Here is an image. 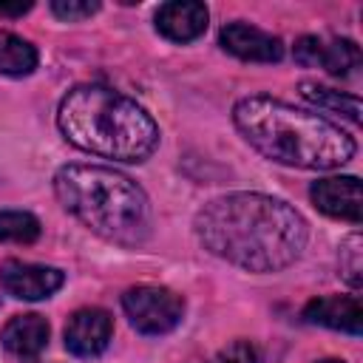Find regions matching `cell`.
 I'll return each mask as SVG.
<instances>
[{
  "mask_svg": "<svg viewBox=\"0 0 363 363\" xmlns=\"http://www.w3.org/2000/svg\"><path fill=\"white\" fill-rule=\"evenodd\" d=\"M318 363H343V360H337V357H326V360H318Z\"/></svg>",
  "mask_w": 363,
  "mask_h": 363,
  "instance_id": "22",
  "label": "cell"
},
{
  "mask_svg": "<svg viewBox=\"0 0 363 363\" xmlns=\"http://www.w3.org/2000/svg\"><path fill=\"white\" fill-rule=\"evenodd\" d=\"M34 3H0V17H23Z\"/></svg>",
  "mask_w": 363,
  "mask_h": 363,
  "instance_id": "21",
  "label": "cell"
},
{
  "mask_svg": "<svg viewBox=\"0 0 363 363\" xmlns=\"http://www.w3.org/2000/svg\"><path fill=\"white\" fill-rule=\"evenodd\" d=\"M113 337V318L99 306L77 309L65 323V349L77 357H96Z\"/></svg>",
  "mask_w": 363,
  "mask_h": 363,
  "instance_id": "9",
  "label": "cell"
},
{
  "mask_svg": "<svg viewBox=\"0 0 363 363\" xmlns=\"http://www.w3.org/2000/svg\"><path fill=\"white\" fill-rule=\"evenodd\" d=\"M57 128L74 147L116 162H145L159 147L153 116L105 85L71 88L60 99Z\"/></svg>",
  "mask_w": 363,
  "mask_h": 363,
  "instance_id": "3",
  "label": "cell"
},
{
  "mask_svg": "<svg viewBox=\"0 0 363 363\" xmlns=\"http://www.w3.org/2000/svg\"><path fill=\"white\" fill-rule=\"evenodd\" d=\"M48 335H51L48 320L43 315H37V312H26V315H14L3 326L0 340H3V346L11 354H17V357H34V354H40L48 346Z\"/></svg>",
  "mask_w": 363,
  "mask_h": 363,
  "instance_id": "12",
  "label": "cell"
},
{
  "mask_svg": "<svg viewBox=\"0 0 363 363\" xmlns=\"http://www.w3.org/2000/svg\"><path fill=\"white\" fill-rule=\"evenodd\" d=\"M320 48H323V40H320V37L303 34V37L295 40V51H292V54H295V60H298L301 65L312 68V65L320 62Z\"/></svg>",
  "mask_w": 363,
  "mask_h": 363,
  "instance_id": "20",
  "label": "cell"
},
{
  "mask_svg": "<svg viewBox=\"0 0 363 363\" xmlns=\"http://www.w3.org/2000/svg\"><path fill=\"white\" fill-rule=\"evenodd\" d=\"M309 199L329 218H340V221H349V224L363 221V193H360V179L357 176L318 179L309 187Z\"/></svg>",
  "mask_w": 363,
  "mask_h": 363,
  "instance_id": "7",
  "label": "cell"
},
{
  "mask_svg": "<svg viewBox=\"0 0 363 363\" xmlns=\"http://www.w3.org/2000/svg\"><path fill=\"white\" fill-rule=\"evenodd\" d=\"M122 309L130 326L142 335H167L184 318V298L167 286L139 284L122 295Z\"/></svg>",
  "mask_w": 363,
  "mask_h": 363,
  "instance_id": "5",
  "label": "cell"
},
{
  "mask_svg": "<svg viewBox=\"0 0 363 363\" xmlns=\"http://www.w3.org/2000/svg\"><path fill=\"white\" fill-rule=\"evenodd\" d=\"M37 48L14 31H0V74L28 77L37 68Z\"/></svg>",
  "mask_w": 363,
  "mask_h": 363,
  "instance_id": "14",
  "label": "cell"
},
{
  "mask_svg": "<svg viewBox=\"0 0 363 363\" xmlns=\"http://www.w3.org/2000/svg\"><path fill=\"white\" fill-rule=\"evenodd\" d=\"M301 96L306 102H312L315 108L326 111V113H337L343 119H349L352 125L360 122V99L354 94H343V91H335L329 85H320V82H312V79H303L298 85Z\"/></svg>",
  "mask_w": 363,
  "mask_h": 363,
  "instance_id": "13",
  "label": "cell"
},
{
  "mask_svg": "<svg viewBox=\"0 0 363 363\" xmlns=\"http://www.w3.org/2000/svg\"><path fill=\"white\" fill-rule=\"evenodd\" d=\"M360 48L354 40H346V37H335L329 43H323L320 48V68H326L332 77H349L360 68Z\"/></svg>",
  "mask_w": 363,
  "mask_h": 363,
  "instance_id": "15",
  "label": "cell"
},
{
  "mask_svg": "<svg viewBox=\"0 0 363 363\" xmlns=\"http://www.w3.org/2000/svg\"><path fill=\"white\" fill-rule=\"evenodd\" d=\"M65 284L62 269L45 264H28L9 258L0 264V286L17 301H43L51 298Z\"/></svg>",
  "mask_w": 363,
  "mask_h": 363,
  "instance_id": "6",
  "label": "cell"
},
{
  "mask_svg": "<svg viewBox=\"0 0 363 363\" xmlns=\"http://www.w3.org/2000/svg\"><path fill=\"white\" fill-rule=\"evenodd\" d=\"M60 204L99 238L136 247L150 235V201L125 173L102 164H62L54 173Z\"/></svg>",
  "mask_w": 363,
  "mask_h": 363,
  "instance_id": "4",
  "label": "cell"
},
{
  "mask_svg": "<svg viewBox=\"0 0 363 363\" xmlns=\"http://www.w3.org/2000/svg\"><path fill=\"white\" fill-rule=\"evenodd\" d=\"M210 363H261V352L252 340H233Z\"/></svg>",
  "mask_w": 363,
  "mask_h": 363,
  "instance_id": "19",
  "label": "cell"
},
{
  "mask_svg": "<svg viewBox=\"0 0 363 363\" xmlns=\"http://www.w3.org/2000/svg\"><path fill=\"white\" fill-rule=\"evenodd\" d=\"M210 11L199 0H170L156 11V31L170 43H193L207 31Z\"/></svg>",
  "mask_w": 363,
  "mask_h": 363,
  "instance_id": "10",
  "label": "cell"
},
{
  "mask_svg": "<svg viewBox=\"0 0 363 363\" xmlns=\"http://www.w3.org/2000/svg\"><path fill=\"white\" fill-rule=\"evenodd\" d=\"M40 238V221L28 210H0V241L34 244Z\"/></svg>",
  "mask_w": 363,
  "mask_h": 363,
  "instance_id": "16",
  "label": "cell"
},
{
  "mask_svg": "<svg viewBox=\"0 0 363 363\" xmlns=\"http://www.w3.org/2000/svg\"><path fill=\"white\" fill-rule=\"evenodd\" d=\"M233 125L250 147L286 167L332 170L346 164L357 150L354 136L340 125L269 94L238 99L233 105Z\"/></svg>",
  "mask_w": 363,
  "mask_h": 363,
  "instance_id": "2",
  "label": "cell"
},
{
  "mask_svg": "<svg viewBox=\"0 0 363 363\" xmlns=\"http://www.w3.org/2000/svg\"><path fill=\"white\" fill-rule=\"evenodd\" d=\"M199 244L247 272H278L295 264L306 247L309 227L284 199L267 193H227L196 213Z\"/></svg>",
  "mask_w": 363,
  "mask_h": 363,
  "instance_id": "1",
  "label": "cell"
},
{
  "mask_svg": "<svg viewBox=\"0 0 363 363\" xmlns=\"http://www.w3.org/2000/svg\"><path fill=\"white\" fill-rule=\"evenodd\" d=\"M301 318L306 323H318L326 329H337V332H349V335H360L363 329V306L354 295H323V298H312Z\"/></svg>",
  "mask_w": 363,
  "mask_h": 363,
  "instance_id": "11",
  "label": "cell"
},
{
  "mask_svg": "<svg viewBox=\"0 0 363 363\" xmlns=\"http://www.w3.org/2000/svg\"><path fill=\"white\" fill-rule=\"evenodd\" d=\"M51 11H54V17H60L65 23H77V20H85V17L96 14L99 3L96 0H54Z\"/></svg>",
  "mask_w": 363,
  "mask_h": 363,
  "instance_id": "18",
  "label": "cell"
},
{
  "mask_svg": "<svg viewBox=\"0 0 363 363\" xmlns=\"http://www.w3.org/2000/svg\"><path fill=\"white\" fill-rule=\"evenodd\" d=\"M340 272H343V278L352 289L363 286V241H360V233L346 235V241L340 244Z\"/></svg>",
  "mask_w": 363,
  "mask_h": 363,
  "instance_id": "17",
  "label": "cell"
},
{
  "mask_svg": "<svg viewBox=\"0 0 363 363\" xmlns=\"http://www.w3.org/2000/svg\"><path fill=\"white\" fill-rule=\"evenodd\" d=\"M218 43L227 54L247 60V62H278L284 57L281 37H275L258 26H250L244 20H233L227 26H221Z\"/></svg>",
  "mask_w": 363,
  "mask_h": 363,
  "instance_id": "8",
  "label": "cell"
}]
</instances>
